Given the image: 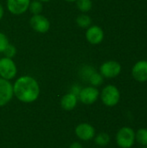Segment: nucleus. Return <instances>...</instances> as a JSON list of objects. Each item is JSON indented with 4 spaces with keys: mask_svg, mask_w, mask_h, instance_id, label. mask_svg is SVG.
I'll use <instances>...</instances> for the list:
<instances>
[{
    "mask_svg": "<svg viewBox=\"0 0 147 148\" xmlns=\"http://www.w3.org/2000/svg\"><path fill=\"white\" fill-rule=\"evenodd\" d=\"M39 92L40 88L37 82L27 75L18 78L13 86V93L16 97L26 103L35 101L39 95Z\"/></svg>",
    "mask_w": 147,
    "mask_h": 148,
    "instance_id": "1",
    "label": "nucleus"
},
{
    "mask_svg": "<svg viewBox=\"0 0 147 148\" xmlns=\"http://www.w3.org/2000/svg\"><path fill=\"white\" fill-rule=\"evenodd\" d=\"M116 143L120 148H131L135 143V132L129 127H121L116 134Z\"/></svg>",
    "mask_w": 147,
    "mask_h": 148,
    "instance_id": "2",
    "label": "nucleus"
},
{
    "mask_svg": "<svg viewBox=\"0 0 147 148\" xmlns=\"http://www.w3.org/2000/svg\"><path fill=\"white\" fill-rule=\"evenodd\" d=\"M101 98L107 107H114L120 100V93L114 85H107L102 89Z\"/></svg>",
    "mask_w": 147,
    "mask_h": 148,
    "instance_id": "3",
    "label": "nucleus"
},
{
    "mask_svg": "<svg viewBox=\"0 0 147 148\" xmlns=\"http://www.w3.org/2000/svg\"><path fill=\"white\" fill-rule=\"evenodd\" d=\"M16 75V67L15 62L8 57L0 59V75L3 79L10 80Z\"/></svg>",
    "mask_w": 147,
    "mask_h": 148,
    "instance_id": "4",
    "label": "nucleus"
},
{
    "mask_svg": "<svg viewBox=\"0 0 147 148\" xmlns=\"http://www.w3.org/2000/svg\"><path fill=\"white\" fill-rule=\"evenodd\" d=\"M101 75L106 78L117 77L121 72V65L116 61H107L100 68Z\"/></svg>",
    "mask_w": 147,
    "mask_h": 148,
    "instance_id": "5",
    "label": "nucleus"
},
{
    "mask_svg": "<svg viewBox=\"0 0 147 148\" xmlns=\"http://www.w3.org/2000/svg\"><path fill=\"white\" fill-rule=\"evenodd\" d=\"M13 86L8 80L0 79V107L7 104L12 98Z\"/></svg>",
    "mask_w": 147,
    "mask_h": 148,
    "instance_id": "6",
    "label": "nucleus"
},
{
    "mask_svg": "<svg viewBox=\"0 0 147 148\" xmlns=\"http://www.w3.org/2000/svg\"><path fill=\"white\" fill-rule=\"evenodd\" d=\"M132 75L139 82H147V61L141 60L137 62L132 69Z\"/></svg>",
    "mask_w": 147,
    "mask_h": 148,
    "instance_id": "7",
    "label": "nucleus"
},
{
    "mask_svg": "<svg viewBox=\"0 0 147 148\" xmlns=\"http://www.w3.org/2000/svg\"><path fill=\"white\" fill-rule=\"evenodd\" d=\"M99 90L94 87H87L79 93L80 100L82 103L89 105L94 103L99 97Z\"/></svg>",
    "mask_w": 147,
    "mask_h": 148,
    "instance_id": "8",
    "label": "nucleus"
},
{
    "mask_svg": "<svg viewBox=\"0 0 147 148\" xmlns=\"http://www.w3.org/2000/svg\"><path fill=\"white\" fill-rule=\"evenodd\" d=\"M30 26L32 29L37 32L40 33H45L49 29V21L43 16L38 14V15H34L30 18Z\"/></svg>",
    "mask_w": 147,
    "mask_h": 148,
    "instance_id": "9",
    "label": "nucleus"
},
{
    "mask_svg": "<svg viewBox=\"0 0 147 148\" xmlns=\"http://www.w3.org/2000/svg\"><path fill=\"white\" fill-rule=\"evenodd\" d=\"M30 0H7L8 10L15 15L24 13L29 5Z\"/></svg>",
    "mask_w": 147,
    "mask_h": 148,
    "instance_id": "10",
    "label": "nucleus"
},
{
    "mask_svg": "<svg viewBox=\"0 0 147 148\" xmlns=\"http://www.w3.org/2000/svg\"><path fill=\"white\" fill-rule=\"evenodd\" d=\"M86 38L91 44H99L104 38V32L101 27L94 25L88 27L86 32Z\"/></svg>",
    "mask_w": 147,
    "mask_h": 148,
    "instance_id": "11",
    "label": "nucleus"
},
{
    "mask_svg": "<svg viewBox=\"0 0 147 148\" xmlns=\"http://www.w3.org/2000/svg\"><path fill=\"white\" fill-rule=\"evenodd\" d=\"M75 134L82 140H89L95 135V130L93 126L88 123H81L75 128Z\"/></svg>",
    "mask_w": 147,
    "mask_h": 148,
    "instance_id": "12",
    "label": "nucleus"
},
{
    "mask_svg": "<svg viewBox=\"0 0 147 148\" xmlns=\"http://www.w3.org/2000/svg\"><path fill=\"white\" fill-rule=\"evenodd\" d=\"M77 104V97L75 95L70 93L65 95L62 101H61V106L65 110H73Z\"/></svg>",
    "mask_w": 147,
    "mask_h": 148,
    "instance_id": "13",
    "label": "nucleus"
},
{
    "mask_svg": "<svg viewBox=\"0 0 147 148\" xmlns=\"http://www.w3.org/2000/svg\"><path fill=\"white\" fill-rule=\"evenodd\" d=\"M135 140L139 145L147 147V128H139L135 133Z\"/></svg>",
    "mask_w": 147,
    "mask_h": 148,
    "instance_id": "14",
    "label": "nucleus"
},
{
    "mask_svg": "<svg viewBox=\"0 0 147 148\" xmlns=\"http://www.w3.org/2000/svg\"><path fill=\"white\" fill-rule=\"evenodd\" d=\"M91 18L88 16V15H80L77 19H76V23L77 24L81 27V28H88L91 25Z\"/></svg>",
    "mask_w": 147,
    "mask_h": 148,
    "instance_id": "15",
    "label": "nucleus"
},
{
    "mask_svg": "<svg viewBox=\"0 0 147 148\" xmlns=\"http://www.w3.org/2000/svg\"><path fill=\"white\" fill-rule=\"evenodd\" d=\"M95 143L99 146H101V147H104V146H107L109 141H110V137L106 133H101L99 134L96 137H95V140H94Z\"/></svg>",
    "mask_w": 147,
    "mask_h": 148,
    "instance_id": "16",
    "label": "nucleus"
},
{
    "mask_svg": "<svg viewBox=\"0 0 147 148\" xmlns=\"http://www.w3.org/2000/svg\"><path fill=\"white\" fill-rule=\"evenodd\" d=\"M29 8L30 12L33 13L34 15H38L42 10V5L41 2L37 1V0H34L33 2L29 3Z\"/></svg>",
    "mask_w": 147,
    "mask_h": 148,
    "instance_id": "17",
    "label": "nucleus"
},
{
    "mask_svg": "<svg viewBox=\"0 0 147 148\" xmlns=\"http://www.w3.org/2000/svg\"><path fill=\"white\" fill-rule=\"evenodd\" d=\"M77 7L82 12H88L92 8L91 0H77Z\"/></svg>",
    "mask_w": 147,
    "mask_h": 148,
    "instance_id": "18",
    "label": "nucleus"
},
{
    "mask_svg": "<svg viewBox=\"0 0 147 148\" xmlns=\"http://www.w3.org/2000/svg\"><path fill=\"white\" fill-rule=\"evenodd\" d=\"M89 81H90L92 85H94V86H100L103 82V76L101 74H98V73L94 72V73H93L90 75Z\"/></svg>",
    "mask_w": 147,
    "mask_h": 148,
    "instance_id": "19",
    "label": "nucleus"
},
{
    "mask_svg": "<svg viewBox=\"0 0 147 148\" xmlns=\"http://www.w3.org/2000/svg\"><path fill=\"white\" fill-rule=\"evenodd\" d=\"M3 53L6 56V57L11 59L16 55V48L11 44H8V46L6 47V49L3 51Z\"/></svg>",
    "mask_w": 147,
    "mask_h": 148,
    "instance_id": "20",
    "label": "nucleus"
},
{
    "mask_svg": "<svg viewBox=\"0 0 147 148\" xmlns=\"http://www.w3.org/2000/svg\"><path fill=\"white\" fill-rule=\"evenodd\" d=\"M8 44H9V41L7 36L3 33L0 32V52H3L6 47L8 46Z\"/></svg>",
    "mask_w": 147,
    "mask_h": 148,
    "instance_id": "21",
    "label": "nucleus"
},
{
    "mask_svg": "<svg viewBox=\"0 0 147 148\" xmlns=\"http://www.w3.org/2000/svg\"><path fill=\"white\" fill-rule=\"evenodd\" d=\"M69 148H83L82 147V146L80 144V143H78V142H75V143H73Z\"/></svg>",
    "mask_w": 147,
    "mask_h": 148,
    "instance_id": "22",
    "label": "nucleus"
},
{
    "mask_svg": "<svg viewBox=\"0 0 147 148\" xmlns=\"http://www.w3.org/2000/svg\"><path fill=\"white\" fill-rule=\"evenodd\" d=\"M3 6L0 3V20L3 17Z\"/></svg>",
    "mask_w": 147,
    "mask_h": 148,
    "instance_id": "23",
    "label": "nucleus"
},
{
    "mask_svg": "<svg viewBox=\"0 0 147 148\" xmlns=\"http://www.w3.org/2000/svg\"><path fill=\"white\" fill-rule=\"evenodd\" d=\"M65 1H67V2H75L77 0H65Z\"/></svg>",
    "mask_w": 147,
    "mask_h": 148,
    "instance_id": "24",
    "label": "nucleus"
},
{
    "mask_svg": "<svg viewBox=\"0 0 147 148\" xmlns=\"http://www.w3.org/2000/svg\"><path fill=\"white\" fill-rule=\"evenodd\" d=\"M40 1H42V2H49V0H40Z\"/></svg>",
    "mask_w": 147,
    "mask_h": 148,
    "instance_id": "25",
    "label": "nucleus"
},
{
    "mask_svg": "<svg viewBox=\"0 0 147 148\" xmlns=\"http://www.w3.org/2000/svg\"><path fill=\"white\" fill-rule=\"evenodd\" d=\"M142 148H147V147H142Z\"/></svg>",
    "mask_w": 147,
    "mask_h": 148,
    "instance_id": "26",
    "label": "nucleus"
}]
</instances>
